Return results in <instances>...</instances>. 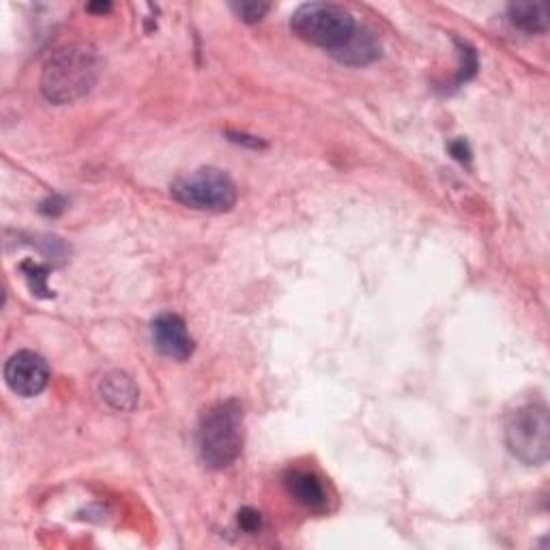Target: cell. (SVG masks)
Returning <instances> with one entry per match:
<instances>
[{"label":"cell","mask_w":550,"mask_h":550,"mask_svg":"<svg viewBox=\"0 0 550 550\" xmlns=\"http://www.w3.org/2000/svg\"><path fill=\"white\" fill-rule=\"evenodd\" d=\"M505 445L523 465H544L550 454V419L544 404H527L510 415Z\"/></svg>","instance_id":"5b68a950"},{"label":"cell","mask_w":550,"mask_h":550,"mask_svg":"<svg viewBox=\"0 0 550 550\" xmlns=\"http://www.w3.org/2000/svg\"><path fill=\"white\" fill-rule=\"evenodd\" d=\"M151 334L157 351L170 359L185 361L194 353V340L187 334L183 318L177 314H159L153 321Z\"/></svg>","instance_id":"52a82bcc"},{"label":"cell","mask_w":550,"mask_h":550,"mask_svg":"<svg viewBox=\"0 0 550 550\" xmlns=\"http://www.w3.org/2000/svg\"><path fill=\"white\" fill-rule=\"evenodd\" d=\"M239 525H241V529L254 533L260 529V525H263V518H260V514L256 510L245 508L239 512Z\"/></svg>","instance_id":"4fadbf2b"},{"label":"cell","mask_w":550,"mask_h":550,"mask_svg":"<svg viewBox=\"0 0 550 550\" xmlns=\"http://www.w3.org/2000/svg\"><path fill=\"white\" fill-rule=\"evenodd\" d=\"M286 490L299 505L312 512H321L327 508V490L323 482L310 471H291L286 475Z\"/></svg>","instance_id":"9c48e42d"},{"label":"cell","mask_w":550,"mask_h":550,"mask_svg":"<svg viewBox=\"0 0 550 550\" xmlns=\"http://www.w3.org/2000/svg\"><path fill=\"white\" fill-rule=\"evenodd\" d=\"M452 153L454 157H458L460 162H465V159H469V147L465 144V140H458L452 144Z\"/></svg>","instance_id":"2e32d148"},{"label":"cell","mask_w":550,"mask_h":550,"mask_svg":"<svg viewBox=\"0 0 550 550\" xmlns=\"http://www.w3.org/2000/svg\"><path fill=\"white\" fill-rule=\"evenodd\" d=\"M331 54H334L336 59L344 65L359 67V65H368V63L379 59L381 46H379V41H376V37L370 31L357 26L353 37L346 41L340 50L331 52Z\"/></svg>","instance_id":"30bf717a"},{"label":"cell","mask_w":550,"mask_h":550,"mask_svg":"<svg viewBox=\"0 0 550 550\" xmlns=\"http://www.w3.org/2000/svg\"><path fill=\"white\" fill-rule=\"evenodd\" d=\"M97 392L108 407L121 413H129L138 407L140 392L138 385L125 372H108L99 379Z\"/></svg>","instance_id":"ba28073f"},{"label":"cell","mask_w":550,"mask_h":550,"mask_svg":"<svg viewBox=\"0 0 550 550\" xmlns=\"http://www.w3.org/2000/svg\"><path fill=\"white\" fill-rule=\"evenodd\" d=\"M355 18L351 11L331 3L301 5L291 18V31L310 46L329 52L340 50L355 33Z\"/></svg>","instance_id":"3957f363"},{"label":"cell","mask_w":550,"mask_h":550,"mask_svg":"<svg viewBox=\"0 0 550 550\" xmlns=\"http://www.w3.org/2000/svg\"><path fill=\"white\" fill-rule=\"evenodd\" d=\"M99 69V54L91 43H71L54 52L43 67L41 93L50 104H74L93 91Z\"/></svg>","instance_id":"6da1fadb"},{"label":"cell","mask_w":550,"mask_h":550,"mask_svg":"<svg viewBox=\"0 0 550 550\" xmlns=\"http://www.w3.org/2000/svg\"><path fill=\"white\" fill-rule=\"evenodd\" d=\"M170 194L177 202L190 209L226 213L237 202V185L224 170L198 168L172 183Z\"/></svg>","instance_id":"277c9868"},{"label":"cell","mask_w":550,"mask_h":550,"mask_svg":"<svg viewBox=\"0 0 550 550\" xmlns=\"http://www.w3.org/2000/svg\"><path fill=\"white\" fill-rule=\"evenodd\" d=\"M5 381L11 392L22 398L39 396L50 381L48 361L33 351L11 355L5 366Z\"/></svg>","instance_id":"8992f818"},{"label":"cell","mask_w":550,"mask_h":550,"mask_svg":"<svg viewBox=\"0 0 550 550\" xmlns=\"http://www.w3.org/2000/svg\"><path fill=\"white\" fill-rule=\"evenodd\" d=\"M86 9H89V11H101V13H104V11H110V9H112V5H110V3H97V5H89Z\"/></svg>","instance_id":"e0dca14e"},{"label":"cell","mask_w":550,"mask_h":550,"mask_svg":"<svg viewBox=\"0 0 550 550\" xmlns=\"http://www.w3.org/2000/svg\"><path fill=\"white\" fill-rule=\"evenodd\" d=\"M198 450L205 465L222 471L233 465L243 450V409L237 400L217 402L200 419Z\"/></svg>","instance_id":"7a4b0ae2"},{"label":"cell","mask_w":550,"mask_h":550,"mask_svg":"<svg viewBox=\"0 0 550 550\" xmlns=\"http://www.w3.org/2000/svg\"><path fill=\"white\" fill-rule=\"evenodd\" d=\"M24 271H26V273H31V275H35V273H39V271H41V267H39V265H33V263H28V265H24ZM39 280H41V282H46V275H39ZM41 282H39V284H35L33 288H35V291H43V293H48V288L43 286Z\"/></svg>","instance_id":"9a60e30c"},{"label":"cell","mask_w":550,"mask_h":550,"mask_svg":"<svg viewBox=\"0 0 550 550\" xmlns=\"http://www.w3.org/2000/svg\"><path fill=\"white\" fill-rule=\"evenodd\" d=\"M228 138L233 142H239V144H248V147L252 149H263L265 144L260 142L258 138H252V136H245V134H228Z\"/></svg>","instance_id":"5bb4252c"},{"label":"cell","mask_w":550,"mask_h":550,"mask_svg":"<svg viewBox=\"0 0 550 550\" xmlns=\"http://www.w3.org/2000/svg\"><path fill=\"white\" fill-rule=\"evenodd\" d=\"M510 22L525 33H546L548 16L540 3H512L508 9Z\"/></svg>","instance_id":"8fae6325"},{"label":"cell","mask_w":550,"mask_h":550,"mask_svg":"<svg viewBox=\"0 0 550 550\" xmlns=\"http://www.w3.org/2000/svg\"><path fill=\"white\" fill-rule=\"evenodd\" d=\"M233 9L243 22L254 24V22L265 18V13L269 11V5H263V3H237V5H233Z\"/></svg>","instance_id":"7c38bea8"}]
</instances>
